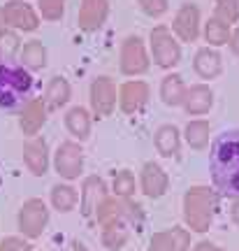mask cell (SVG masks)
I'll return each instance as SVG.
<instances>
[{
    "mask_svg": "<svg viewBox=\"0 0 239 251\" xmlns=\"http://www.w3.org/2000/svg\"><path fill=\"white\" fill-rule=\"evenodd\" d=\"M137 191V181L135 175L130 170H119L114 172V179H112V196L116 198H133Z\"/></svg>",
    "mask_w": 239,
    "mask_h": 251,
    "instance_id": "cell-29",
    "label": "cell"
},
{
    "mask_svg": "<svg viewBox=\"0 0 239 251\" xmlns=\"http://www.w3.org/2000/svg\"><path fill=\"white\" fill-rule=\"evenodd\" d=\"M53 170L58 172V177L65 181L79 179L84 172V149L77 140H65L56 147L53 151Z\"/></svg>",
    "mask_w": 239,
    "mask_h": 251,
    "instance_id": "cell-6",
    "label": "cell"
},
{
    "mask_svg": "<svg viewBox=\"0 0 239 251\" xmlns=\"http://www.w3.org/2000/svg\"><path fill=\"white\" fill-rule=\"evenodd\" d=\"M169 237H172V244H174V251H191V230L186 228H179V226H172L169 228Z\"/></svg>",
    "mask_w": 239,
    "mask_h": 251,
    "instance_id": "cell-34",
    "label": "cell"
},
{
    "mask_svg": "<svg viewBox=\"0 0 239 251\" xmlns=\"http://www.w3.org/2000/svg\"><path fill=\"white\" fill-rule=\"evenodd\" d=\"M137 2H140V7H142L144 14H146V17H153V19L163 17L169 7V0H137Z\"/></svg>",
    "mask_w": 239,
    "mask_h": 251,
    "instance_id": "cell-35",
    "label": "cell"
},
{
    "mask_svg": "<svg viewBox=\"0 0 239 251\" xmlns=\"http://www.w3.org/2000/svg\"><path fill=\"white\" fill-rule=\"evenodd\" d=\"M63 251H89V247L81 242V240H70V242L65 244V249Z\"/></svg>",
    "mask_w": 239,
    "mask_h": 251,
    "instance_id": "cell-38",
    "label": "cell"
},
{
    "mask_svg": "<svg viewBox=\"0 0 239 251\" xmlns=\"http://www.w3.org/2000/svg\"><path fill=\"white\" fill-rule=\"evenodd\" d=\"M21 37L17 30L5 28L0 30V61H14V56L21 51Z\"/></svg>",
    "mask_w": 239,
    "mask_h": 251,
    "instance_id": "cell-30",
    "label": "cell"
},
{
    "mask_svg": "<svg viewBox=\"0 0 239 251\" xmlns=\"http://www.w3.org/2000/svg\"><path fill=\"white\" fill-rule=\"evenodd\" d=\"M100 242L102 247L109 251H121L130 240V230L133 226L128 224L125 219H116V221H109V224L100 226Z\"/></svg>",
    "mask_w": 239,
    "mask_h": 251,
    "instance_id": "cell-20",
    "label": "cell"
},
{
    "mask_svg": "<svg viewBox=\"0 0 239 251\" xmlns=\"http://www.w3.org/2000/svg\"><path fill=\"white\" fill-rule=\"evenodd\" d=\"M191 251H193V249H191Z\"/></svg>",
    "mask_w": 239,
    "mask_h": 251,
    "instance_id": "cell-42",
    "label": "cell"
},
{
    "mask_svg": "<svg viewBox=\"0 0 239 251\" xmlns=\"http://www.w3.org/2000/svg\"><path fill=\"white\" fill-rule=\"evenodd\" d=\"M146 251H174V244H172V237H169V230H160V233L151 235V242Z\"/></svg>",
    "mask_w": 239,
    "mask_h": 251,
    "instance_id": "cell-36",
    "label": "cell"
},
{
    "mask_svg": "<svg viewBox=\"0 0 239 251\" xmlns=\"http://www.w3.org/2000/svg\"><path fill=\"white\" fill-rule=\"evenodd\" d=\"M70 98H72V86L65 77L56 75V77H51V79L47 81L45 93H42V102L47 105L49 112H56V109L65 107L70 102Z\"/></svg>",
    "mask_w": 239,
    "mask_h": 251,
    "instance_id": "cell-18",
    "label": "cell"
},
{
    "mask_svg": "<svg viewBox=\"0 0 239 251\" xmlns=\"http://www.w3.org/2000/svg\"><path fill=\"white\" fill-rule=\"evenodd\" d=\"M218 191L212 186H191L184 193V221L191 233H207L214 224V216L218 209Z\"/></svg>",
    "mask_w": 239,
    "mask_h": 251,
    "instance_id": "cell-3",
    "label": "cell"
},
{
    "mask_svg": "<svg viewBox=\"0 0 239 251\" xmlns=\"http://www.w3.org/2000/svg\"><path fill=\"white\" fill-rule=\"evenodd\" d=\"M21 156H24V165L28 168V172L33 177H45L49 172V165H51V151H49V142L45 137H30L24 149H21Z\"/></svg>",
    "mask_w": 239,
    "mask_h": 251,
    "instance_id": "cell-11",
    "label": "cell"
},
{
    "mask_svg": "<svg viewBox=\"0 0 239 251\" xmlns=\"http://www.w3.org/2000/svg\"><path fill=\"white\" fill-rule=\"evenodd\" d=\"M33 72L17 61H0V109H21L28 100H33Z\"/></svg>",
    "mask_w": 239,
    "mask_h": 251,
    "instance_id": "cell-2",
    "label": "cell"
},
{
    "mask_svg": "<svg viewBox=\"0 0 239 251\" xmlns=\"http://www.w3.org/2000/svg\"><path fill=\"white\" fill-rule=\"evenodd\" d=\"M2 9H5V19H7V28L12 30L33 33L40 28V12L26 0H7Z\"/></svg>",
    "mask_w": 239,
    "mask_h": 251,
    "instance_id": "cell-10",
    "label": "cell"
},
{
    "mask_svg": "<svg viewBox=\"0 0 239 251\" xmlns=\"http://www.w3.org/2000/svg\"><path fill=\"white\" fill-rule=\"evenodd\" d=\"M181 107L188 117H202L214 107V91L207 84H193L186 89Z\"/></svg>",
    "mask_w": 239,
    "mask_h": 251,
    "instance_id": "cell-17",
    "label": "cell"
},
{
    "mask_svg": "<svg viewBox=\"0 0 239 251\" xmlns=\"http://www.w3.org/2000/svg\"><path fill=\"white\" fill-rule=\"evenodd\" d=\"M153 147L163 158H177L181 151V130L174 124H163L153 135Z\"/></svg>",
    "mask_w": 239,
    "mask_h": 251,
    "instance_id": "cell-19",
    "label": "cell"
},
{
    "mask_svg": "<svg viewBox=\"0 0 239 251\" xmlns=\"http://www.w3.org/2000/svg\"><path fill=\"white\" fill-rule=\"evenodd\" d=\"M230 49H232V54L239 56V26L237 28H232V35H230Z\"/></svg>",
    "mask_w": 239,
    "mask_h": 251,
    "instance_id": "cell-37",
    "label": "cell"
},
{
    "mask_svg": "<svg viewBox=\"0 0 239 251\" xmlns=\"http://www.w3.org/2000/svg\"><path fill=\"white\" fill-rule=\"evenodd\" d=\"M214 17L221 19V21H225L228 26L237 24L239 21V0H216Z\"/></svg>",
    "mask_w": 239,
    "mask_h": 251,
    "instance_id": "cell-31",
    "label": "cell"
},
{
    "mask_svg": "<svg viewBox=\"0 0 239 251\" xmlns=\"http://www.w3.org/2000/svg\"><path fill=\"white\" fill-rule=\"evenodd\" d=\"M37 12L47 21H61L65 14V0H37Z\"/></svg>",
    "mask_w": 239,
    "mask_h": 251,
    "instance_id": "cell-32",
    "label": "cell"
},
{
    "mask_svg": "<svg viewBox=\"0 0 239 251\" xmlns=\"http://www.w3.org/2000/svg\"><path fill=\"white\" fill-rule=\"evenodd\" d=\"M209 137H212V126L209 121H204V119H191L184 128V140L191 149H197V151H202L209 147Z\"/></svg>",
    "mask_w": 239,
    "mask_h": 251,
    "instance_id": "cell-26",
    "label": "cell"
},
{
    "mask_svg": "<svg viewBox=\"0 0 239 251\" xmlns=\"http://www.w3.org/2000/svg\"><path fill=\"white\" fill-rule=\"evenodd\" d=\"M109 196V188H107V181L97 175H91L81 181V191H79V209L86 219H93L96 216L97 205Z\"/></svg>",
    "mask_w": 239,
    "mask_h": 251,
    "instance_id": "cell-14",
    "label": "cell"
},
{
    "mask_svg": "<svg viewBox=\"0 0 239 251\" xmlns=\"http://www.w3.org/2000/svg\"><path fill=\"white\" fill-rule=\"evenodd\" d=\"M5 28H7V19H5V9L0 5V30H5Z\"/></svg>",
    "mask_w": 239,
    "mask_h": 251,
    "instance_id": "cell-41",
    "label": "cell"
},
{
    "mask_svg": "<svg viewBox=\"0 0 239 251\" xmlns=\"http://www.w3.org/2000/svg\"><path fill=\"white\" fill-rule=\"evenodd\" d=\"M140 188L142 193L151 200H158L167 193L169 188V175L167 170L156 161H149L142 165V172H140Z\"/></svg>",
    "mask_w": 239,
    "mask_h": 251,
    "instance_id": "cell-13",
    "label": "cell"
},
{
    "mask_svg": "<svg viewBox=\"0 0 239 251\" xmlns=\"http://www.w3.org/2000/svg\"><path fill=\"white\" fill-rule=\"evenodd\" d=\"M172 33L177 35L179 42H195L202 33V14L195 2H184L174 14L172 21Z\"/></svg>",
    "mask_w": 239,
    "mask_h": 251,
    "instance_id": "cell-9",
    "label": "cell"
},
{
    "mask_svg": "<svg viewBox=\"0 0 239 251\" xmlns=\"http://www.w3.org/2000/svg\"><path fill=\"white\" fill-rule=\"evenodd\" d=\"M49 200H51V207L56 212L61 214H68L72 212L77 202H79V191L72 186V184H53L51 186V193H49Z\"/></svg>",
    "mask_w": 239,
    "mask_h": 251,
    "instance_id": "cell-25",
    "label": "cell"
},
{
    "mask_svg": "<svg viewBox=\"0 0 239 251\" xmlns=\"http://www.w3.org/2000/svg\"><path fill=\"white\" fill-rule=\"evenodd\" d=\"M186 81L179 72H169L163 77L160 81V100L167 105V107H179L184 102V96H186Z\"/></svg>",
    "mask_w": 239,
    "mask_h": 251,
    "instance_id": "cell-23",
    "label": "cell"
},
{
    "mask_svg": "<svg viewBox=\"0 0 239 251\" xmlns=\"http://www.w3.org/2000/svg\"><path fill=\"white\" fill-rule=\"evenodd\" d=\"M121 72L128 77H137L151 68V58L146 51V45L140 35H128L121 45Z\"/></svg>",
    "mask_w": 239,
    "mask_h": 251,
    "instance_id": "cell-7",
    "label": "cell"
},
{
    "mask_svg": "<svg viewBox=\"0 0 239 251\" xmlns=\"http://www.w3.org/2000/svg\"><path fill=\"white\" fill-rule=\"evenodd\" d=\"M125 209H128V198H116V196H107L96 209V219L100 226L116 221V219H125Z\"/></svg>",
    "mask_w": 239,
    "mask_h": 251,
    "instance_id": "cell-27",
    "label": "cell"
},
{
    "mask_svg": "<svg viewBox=\"0 0 239 251\" xmlns=\"http://www.w3.org/2000/svg\"><path fill=\"white\" fill-rule=\"evenodd\" d=\"M151 98V89L149 84L142 79H130L121 84L119 89V107L123 114H140Z\"/></svg>",
    "mask_w": 239,
    "mask_h": 251,
    "instance_id": "cell-12",
    "label": "cell"
},
{
    "mask_svg": "<svg viewBox=\"0 0 239 251\" xmlns=\"http://www.w3.org/2000/svg\"><path fill=\"white\" fill-rule=\"evenodd\" d=\"M0 251H33V244L21 235H7L0 240Z\"/></svg>",
    "mask_w": 239,
    "mask_h": 251,
    "instance_id": "cell-33",
    "label": "cell"
},
{
    "mask_svg": "<svg viewBox=\"0 0 239 251\" xmlns=\"http://www.w3.org/2000/svg\"><path fill=\"white\" fill-rule=\"evenodd\" d=\"M47 114H49V109H47V105L42 102V98L28 100L26 105L19 109V128H21V133L26 135L28 140H30V137H37V133H40L47 124Z\"/></svg>",
    "mask_w": 239,
    "mask_h": 251,
    "instance_id": "cell-15",
    "label": "cell"
},
{
    "mask_svg": "<svg viewBox=\"0 0 239 251\" xmlns=\"http://www.w3.org/2000/svg\"><path fill=\"white\" fill-rule=\"evenodd\" d=\"M149 49L153 63L163 68V70H172L174 65L181 61V45H179L177 35L172 33V28L167 26H156L149 33Z\"/></svg>",
    "mask_w": 239,
    "mask_h": 251,
    "instance_id": "cell-4",
    "label": "cell"
},
{
    "mask_svg": "<svg viewBox=\"0 0 239 251\" xmlns=\"http://www.w3.org/2000/svg\"><path fill=\"white\" fill-rule=\"evenodd\" d=\"M230 219H232V224L239 228V198H235V200H232V205H230Z\"/></svg>",
    "mask_w": 239,
    "mask_h": 251,
    "instance_id": "cell-39",
    "label": "cell"
},
{
    "mask_svg": "<svg viewBox=\"0 0 239 251\" xmlns=\"http://www.w3.org/2000/svg\"><path fill=\"white\" fill-rule=\"evenodd\" d=\"M49 207L42 198H28L17 212V228L21 237L26 240H37L42 237L49 226Z\"/></svg>",
    "mask_w": 239,
    "mask_h": 251,
    "instance_id": "cell-5",
    "label": "cell"
},
{
    "mask_svg": "<svg viewBox=\"0 0 239 251\" xmlns=\"http://www.w3.org/2000/svg\"><path fill=\"white\" fill-rule=\"evenodd\" d=\"M89 100H91V112H93V117H97V119L109 117V114L116 109V100H119L116 98L114 79L107 77V75L96 77V79L91 81Z\"/></svg>",
    "mask_w": 239,
    "mask_h": 251,
    "instance_id": "cell-8",
    "label": "cell"
},
{
    "mask_svg": "<svg viewBox=\"0 0 239 251\" xmlns=\"http://www.w3.org/2000/svg\"><path fill=\"white\" fill-rule=\"evenodd\" d=\"M193 251H225V249H221V247H216L212 242H200L193 247Z\"/></svg>",
    "mask_w": 239,
    "mask_h": 251,
    "instance_id": "cell-40",
    "label": "cell"
},
{
    "mask_svg": "<svg viewBox=\"0 0 239 251\" xmlns=\"http://www.w3.org/2000/svg\"><path fill=\"white\" fill-rule=\"evenodd\" d=\"M47 58H49V54H47V47L42 45V40H28L19 51V63L30 72L45 70Z\"/></svg>",
    "mask_w": 239,
    "mask_h": 251,
    "instance_id": "cell-24",
    "label": "cell"
},
{
    "mask_svg": "<svg viewBox=\"0 0 239 251\" xmlns=\"http://www.w3.org/2000/svg\"><path fill=\"white\" fill-rule=\"evenodd\" d=\"M193 70L197 72V77L202 79H216L223 70V58L214 47H202L197 49V54L193 58Z\"/></svg>",
    "mask_w": 239,
    "mask_h": 251,
    "instance_id": "cell-22",
    "label": "cell"
},
{
    "mask_svg": "<svg viewBox=\"0 0 239 251\" xmlns=\"http://www.w3.org/2000/svg\"><path fill=\"white\" fill-rule=\"evenodd\" d=\"M214 188L223 198H239V128L216 135L209 151Z\"/></svg>",
    "mask_w": 239,
    "mask_h": 251,
    "instance_id": "cell-1",
    "label": "cell"
},
{
    "mask_svg": "<svg viewBox=\"0 0 239 251\" xmlns=\"http://www.w3.org/2000/svg\"><path fill=\"white\" fill-rule=\"evenodd\" d=\"M109 14V0H81L79 14H77V24L81 30L93 33L97 28H102Z\"/></svg>",
    "mask_w": 239,
    "mask_h": 251,
    "instance_id": "cell-16",
    "label": "cell"
},
{
    "mask_svg": "<svg viewBox=\"0 0 239 251\" xmlns=\"http://www.w3.org/2000/svg\"><path fill=\"white\" fill-rule=\"evenodd\" d=\"M202 35L204 40L209 42V47H223L230 42V35H232V28L225 24V21H221V19L212 17L207 24H202Z\"/></svg>",
    "mask_w": 239,
    "mask_h": 251,
    "instance_id": "cell-28",
    "label": "cell"
},
{
    "mask_svg": "<svg viewBox=\"0 0 239 251\" xmlns=\"http://www.w3.org/2000/svg\"><path fill=\"white\" fill-rule=\"evenodd\" d=\"M65 128L68 133L77 140V142H84L91 137V128H93V119H91V112L81 105H74L65 112Z\"/></svg>",
    "mask_w": 239,
    "mask_h": 251,
    "instance_id": "cell-21",
    "label": "cell"
}]
</instances>
